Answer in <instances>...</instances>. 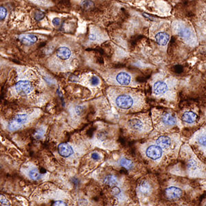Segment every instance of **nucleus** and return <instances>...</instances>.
<instances>
[{
  "mask_svg": "<svg viewBox=\"0 0 206 206\" xmlns=\"http://www.w3.org/2000/svg\"><path fill=\"white\" fill-rule=\"evenodd\" d=\"M100 39V33L98 31L96 30H92L91 33L89 34V39L91 41H96Z\"/></svg>",
  "mask_w": 206,
  "mask_h": 206,
  "instance_id": "nucleus-20",
  "label": "nucleus"
},
{
  "mask_svg": "<svg viewBox=\"0 0 206 206\" xmlns=\"http://www.w3.org/2000/svg\"><path fill=\"white\" fill-rule=\"evenodd\" d=\"M105 79L108 83L115 87H135L137 86L133 74L125 70H117L109 73Z\"/></svg>",
  "mask_w": 206,
  "mask_h": 206,
  "instance_id": "nucleus-4",
  "label": "nucleus"
},
{
  "mask_svg": "<svg viewBox=\"0 0 206 206\" xmlns=\"http://www.w3.org/2000/svg\"><path fill=\"white\" fill-rule=\"evenodd\" d=\"M61 23V19L59 18H54L52 20V24L54 25L55 26H58Z\"/></svg>",
  "mask_w": 206,
  "mask_h": 206,
  "instance_id": "nucleus-29",
  "label": "nucleus"
},
{
  "mask_svg": "<svg viewBox=\"0 0 206 206\" xmlns=\"http://www.w3.org/2000/svg\"><path fill=\"white\" fill-rule=\"evenodd\" d=\"M111 192L112 194L114 195H118L120 193V190L118 188H116V187H114V188L112 189Z\"/></svg>",
  "mask_w": 206,
  "mask_h": 206,
  "instance_id": "nucleus-28",
  "label": "nucleus"
},
{
  "mask_svg": "<svg viewBox=\"0 0 206 206\" xmlns=\"http://www.w3.org/2000/svg\"><path fill=\"white\" fill-rule=\"evenodd\" d=\"M172 33L190 47L199 45V39L194 26L182 19L173 21L171 24Z\"/></svg>",
  "mask_w": 206,
  "mask_h": 206,
  "instance_id": "nucleus-3",
  "label": "nucleus"
},
{
  "mask_svg": "<svg viewBox=\"0 0 206 206\" xmlns=\"http://www.w3.org/2000/svg\"><path fill=\"white\" fill-rule=\"evenodd\" d=\"M159 118L161 123L167 127H173L177 124V119L170 111H158Z\"/></svg>",
  "mask_w": 206,
  "mask_h": 206,
  "instance_id": "nucleus-11",
  "label": "nucleus"
},
{
  "mask_svg": "<svg viewBox=\"0 0 206 206\" xmlns=\"http://www.w3.org/2000/svg\"><path fill=\"white\" fill-rule=\"evenodd\" d=\"M205 206H206V205H205Z\"/></svg>",
  "mask_w": 206,
  "mask_h": 206,
  "instance_id": "nucleus-33",
  "label": "nucleus"
},
{
  "mask_svg": "<svg viewBox=\"0 0 206 206\" xmlns=\"http://www.w3.org/2000/svg\"><path fill=\"white\" fill-rule=\"evenodd\" d=\"M29 176L31 178V179H32L34 180H38L39 179L41 175V174L39 173V170L37 169H32L29 172Z\"/></svg>",
  "mask_w": 206,
  "mask_h": 206,
  "instance_id": "nucleus-19",
  "label": "nucleus"
},
{
  "mask_svg": "<svg viewBox=\"0 0 206 206\" xmlns=\"http://www.w3.org/2000/svg\"><path fill=\"white\" fill-rule=\"evenodd\" d=\"M165 193H166V196L168 199H178L181 197V196L182 195V190H181L179 188H177V187L174 186H172L168 188L166 191H165Z\"/></svg>",
  "mask_w": 206,
  "mask_h": 206,
  "instance_id": "nucleus-13",
  "label": "nucleus"
},
{
  "mask_svg": "<svg viewBox=\"0 0 206 206\" xmlns=\"http://www.w3.org/2000/svg\"><path fill=\"white\" fill-rule=\"evenodd\" d=\"M120 165L122 166L127 168V169H128V170L131 169L133 166V162L129 160H127V159H126V158L122 159L120 161Z\"/></svg>",
  "mask_w": 206,
  "mask_h": 206,
  "instance_id": "nucleus-18",
  "label": "nucleus"
},
{
  "mask_svg": "<svg viewBox=\"0 0 206 206\" xmlns=\"http://www.w3.org/2000/svg\"><path fill=\"white\" fill-rule=\"evenodd\" d=\"M54 206H67V204L62 201H57L54 203Z\"/></svg>",
  "mask_w": 206,
  "mask_h": 206,
  "instance_id": "nucleus-30",
  "label": "nucleus"
},
{
  "mask_svg": "<svg viewBox=\"0 0 206 206\" xmlns=\"http://www.w3.org/2000/svg\"><path fill=\"white\" fill-rule=\"evenodd\" d=\"M54 57L57 58V61L61 62V63H63V65H64L72 57V52L69 47L62 45L57 49Z\"/></svg>",
  "mask_w": 206,
  "mask_h": 206,
  "instance_id": "nucleus-10",
  "label": "nucleus"
},
{
  "mask_svg": "<svg viewBox=\"0 0 206 206\" xmlns=\"http://www.w3.org/2000/svg\"><path fill=\"white\" fill-rule=\"evenodd\" d=\"M44 16H45L44 14L42 13L41 12H38L35 14V19L40 20V19H41L44 17Z\"/></svg>",
  "mask_w": 206,
  "mask_h": 206,
  "instance_id": "nucleus-27",
  "label": "nucleus"
},
{
  "mask_svg": "<svg viewBox=\"0 0 206 206\" xmlns=\"http://www.w3.org/2000/svg\"><path fill=\"white\" fill-rule=\"evenodd\" d=\"M195 28L199 41L206 43V3H199L196 11Z\"/></svg>",
  "mask_w": 206,
  "mask_h": 206,
  "instance_id": "nucleus-5",
  "label": "nucleus"
},
{
  "mask_svg": "<svg viewBox=\"0 0 206 206\" xmlns=\"http://www.w3.org/2000/svg\"><path fill=\"white\" fill-rule=\"evenodd\" d=\"M13 92L17 95L26 96L28 95L33 91L34 86L29 80H20L13 87Z\"/></svg>",
  "mask_w": 206,
  "mask_h": 206,
  "instance_id": "nucleus-8",
  "label": "nucleus"
},
{
  "mask_svg": "<svg viewBox=\"0 0 206 206\" xmlns=\"http://www.w3.org/2000/svg\"><path fill=\"white\" fill-rule=\"evenodd\" d=\"M197 119V115L194 111H187L183 114L182 120L184 122L187 124L195 123Z\"/></svg>",
  "mask_w": 206,
  "mask_h": 206,
  "instance_id": "nucleus-17",
  "label": "nucleus"
},
{
  "mask_svg": "<svg viewBox=\"0 0 206 206\" xmlns=\"http://www.w3.org/2000/svg\"><path fill=\"white\" fill-rule=\"evenodd\" d=\"M45 129H39L36 131V132L34 133V137L37 139H40L43 138V135H44Z\"/></svg>",
  "mask_w": 206,
  "mask_h": 206,
  "instance_id": "nucleus-25",
  "label": "nucleus"
},
{
  "mask_svg": "<svg viewBox=\"0 0 206 206\" xmlns=\"http://www.w3.org/2000/svg\"><path fill=\"white\" fill-rule=\"evenodd\" d=\"M58 151L62 157H67L73 154L74 151L71 146L67 143H62L58 145Z\"/></svg>",
  "mask_w": 206,
  "mask_h": 206,
  "instance_id": "nucleus-14",
  "label": "nucleus"
},
{
  "mask_svg": "<svg viewBox=\"0 0 206 206\" xmlns=\"http://www.w3.org/2000/svg\"><path fill=\"white\" fill-rule=\"evenodd\" d=\"M156 144L160 146L162 149H168L172 144V139L168 136L162 135L156 140Z\"/></svg>",
  "mask_w": 206,
  "mask_h": 206,
  "instance_id": "nucleus-16",
  "label": "nucleus"
},
{
  "mask_svg": "<svg viewBox=\"0 0 206 206\" xmlns=\"http://www.w3.org/2000/svg\"><path fill=\"white\" fill-rule=\"evenodd\" d=\"M0 11H1V20H3L6 17V15H7V11L6 10L4 7L0 8Z\"/></svg>",
  "mask_w": 206,
  "mask_h": 206,
  "instance_id": "nucleus-26",
  "label": "nucleus"
},
{
  "mask_svg": "<svg viewBox=\"0 0 206 206\" xmlns=\"http://www.w3.org/2000/svg\"><path fill=\"white\" fill-rule=\"evenodd\" d=\"M36 113V111H32L30 113H22L17 115L9 122L8 126V129L11 131H15L21 129L32 119Z\"/></svg>",
  "mask_w": 206,
  "mask_h": 206,
  "instance_id": "nucleus-7",
  "label": "nucleus"
},
{
  "mask_svg": "<svg viewBox=\"0 0 206 206\" xmlns=\"http://www.w3.org/2000/svg\"><path fill=\"white\" fill-rule=\"evenodd\" d=\"M171 33V24H160L153 29L152 37L158 45L164 48L169 42Z\"/></svg>",
  "mask_w": 206,
  "mask_h": 206,
  "instance_id": "nucleus-6",
  "label": "nucleus"
},
{
  "mask_svg": "<svg viewBox=\"0 0 206 206\" xmlns=\"http://www.w3.org/2000/svg\"><path fill=\"white\" fill-rule=\"evenodd\" d=\"M90 84L93 86H98L101 84V80L96 76H93L90 79Z\"/></svg>",
  "mask_w": 206,
  "mask_h": 206,
  "instance_id": "nucleus-24",
  "label": "nucleus"
},
{
  "mask_svg": "<svg viewBox=\"0 0 206 206\" xmlns=\"http://www.w3.org/2000/svg\"><path fill=\"white\" fill-rule=\"evenodd\" d=\"M162 154H163V149L157 144L150 145L146 149V155L151 160H159L161 158Z\"/></svg>",
  "mask_w": 206,
  "mask_h": 206,
  "instance_id": "nucleus-12",
  "label": "nucleus"
},
{
  "mask_svg": "<svg viewBox=\"0 0 206 206\" xmlns=\"http://www.w3.org/2000/svg\"><path fill=\"white\" fill-rule=\"evenodd\" d=\"M107 94L111 105L120 111L135 112L146 106L144 95L130 87H111Z\"/></svg>",
  "mask_w": 206,
  "mask_h": 206,
  "instance_id": "nucleus-1",
  "label": "nucleus"
},
{
  "mask_svg": "<svg viewBox=\"0 0 206 206\" xmlns=\"http://www.w3.org/2000/svg\"><path fill=\"white\" fill-rule=\"evenodd\" d=\"M143 116H134L131 118L127 122L128 127L133 131L142 132L146 129V119Z\"/></svg>",
  "mask_w": 206,
  "mask_h": 206,
  "instance_id": "nucleus-9",
  "label": "nucleus"
},
{
  "mask_svg": "<svg viewBox=\"0 0 206 206\" xmlns=\"http://www.w3.org/2000/svg\"><path fill=\"white\" fill-rule=\"evenodd\" d=\"M117 182L116 177L113 175H108L104 179V183L108 185H114Z\"/></svg>",
  "mask_w": 206,
  "mask_h": 206,
  "instance_id": "nucleus-22",
  "label": "nucleus"
},
{
  "mask_svg": "<svg viewBox=\"0 0 206 206\" xmlns=\"http://www.w3.org/2000/svg\"><path fill=\"white\" fill-rule=\"evenodd\" d=\"M150 190H151V187L147 182H143L139 186L140 192L143 194H147L150 192Z\"/></svg>",
  "mask_w": 206,
  "mask_h": 206,
  "instance_id": "nucleus-21",
  "label": "nucleus"
},
{
  "mask_svg": "<svg viewBox=\"0 0 206 206\" xmlns=\"http://www.w3.org/2000/svg\"><path fill=\"white\" fill-rule=\"evenodd\" d=\"M1 204L4 205H7V204H9L8 201L4 196H1Z\"/></svg>",
  "mask_w": 206,
  "mask_h": 206,
  "instance_id": "nucleus-31",
  "label": "nucleus"
},
{
  "mask_svg": "<svg viewBox=\"0 0 206 206\" xmlns=\"http://www.w3.org/2000/svg\"><path fill=\"white\" fill-rule=\"evenodd\" d=\"M92 157L94 160H98L100 158H101V156L97 152H93L92 155Z\"/></svg>",
  "mask_w": 206,
  "mask_h": 206,
  "instance_id": "nucleus-32",
  "label": "nucleus"
},
{
  "mask_svg": "<svg viewBox=\"0 0 206 206\" xmlns=\"http://www.w3.org/2000/svg\"><path fill=\"white\" fill-rule=\"evenodd\" d=\"M19 39L24 44L27 45H32L37 41L36 36L32 34H21V35L19 36Z\"/></svg>",
  "mask_w": 206,
  "mask_h": 206,
  "instance_id": "nucleus-15",
  "label": "nucleus"
},
{
  "mask_svg": "<svg viewBox=\"0 0 206 206\" xmlns=\"http://www.w3.org/2000/svg\"><path fill=\"white\" fill-rule=\"evenodd\" d=\"M197 142L199 144L206 147V133L201 134V135L197 137Z\"/></svg>",
  "mask_w": 206,
  "mask_h": 206,
  "instance_id": "nucleus-23",
  "label": "nucleus"
},
{
  "mask_svg": "<svg viewBox=\"0 0 206 206\" xmlns=\"http://www.w3.org/2000/svg\"><path fill=\"white\" fill-rule=\"evenodd\" d=\"M177 80L165 74H156L152 83V93L155 98L174 101L177 94Z\"/></svg>",
  "mask_w": 206,
  "mask_h": 206,
  "instance_id": "nucleus-2",
  "label": "nucleus"
}]
</instances>
